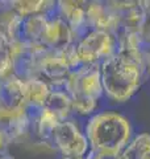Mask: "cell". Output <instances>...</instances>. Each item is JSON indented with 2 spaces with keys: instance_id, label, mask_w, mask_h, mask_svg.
<instances>
[{
  "instance_id": "obj_1",
  "label": "cell",
  "mask_w": 150,
  "mask_h": 159,
  "mask_svg": "<svg viewBox=\"0 0 150 159\" xmlns=\"http://www.w3.org/2000/svg\"><path fill=\"white\" fill-rule=\"evenodd\" d=\"M84 134L90 151L120 155L133 138L131 121L115 110L98 111L88 118Z\"/></svg>"
},
{
  "instance_id": "obj_2",
  "label": "cell",
  "mask_w": 150,
  "mask_h": 159,
  "mask_svg": "<svg viewBox=\"0 0 150 159\" xmlns=\"http://www.w3.org/2000/svg\"><path fill=\"white\" fill-rule=\"evenodd\" d=\"M100 76L104 97L116 103L128 102L146 80L136 60L120 52L100 64Z\"/></svg>"
},
{
  "instance_id": "obj_3",
  "label": "cell",
  "mask_w": 150,
  "mask_h": 159,
  "mask_svg": "<svg viewBox=\"0 0 150 159\" xmlns=\"http://www.w3.org/2000/svg\"><path fill=\"white\" fill-rule=\"evenodd\" d=\"M65 90L71 97L73 113L91 117L98 110L99 101L104 97L100 65H81L70 73Z\"/></svg>"
},
{
  "instance_id": "obj_4",
  "label": "cell",
  "mask_w": 150,
  "mask_h": 159,
  "mask_svg": "<svg viewBox=\"0 0 150 159\" xmlns=\"http://www.w3.org/2000/svg\"><path fill=\"white\" fill-rule=\"evenodd\" d=\"M81 65L75 43L58 51L48 49L40 61L38 77L49 84L52 89H63L70 73Z\"/></svg>"
},
{
  "instance_id": "obj_5",
  "label": "cell",
  "mask_w": 150,
  "mask_h": 159,
  "mask_svg": "<svg viewBox=\"0 0 150 159\" xmlns=\"http://www.w3.org/2000/svg\"><path fill=\"white\" fill-rule=\"evenodd\" d=\"M82 65H100L117 53L116 34L103 31H88L75 43Z\"/></svg>"
},
{
  "instance_id": "obj_6",
  "label": "cell",
  "mask_w": 150,
  "mask_h": 159,
  "mask_svg": "<svg viewBox=\"0 0 150 159\" xmlns=\"http://www.w3.org/2000/svg\"><path fill=\"white\" fill-rule=\"evenodd\" d=\"M50 145L62 157H86L90 152L86 134L71 118L58 123L50 138Z\"/></svg>"
},
{
  "instance_id": "obj_7",
  "label": "cell",
  "mask_w": 150,
  "mask_h": 159,
  "mask_svg": "<svg viewBox=\"0 0 150 159\" xmlns=\"http://www.w3.org/2000/svg\"><path fill=\"white\" fill-rule=\"evenodd\" d=\"M48 49L42 45H36L23 40L12 43V74L23 81L38 77V66L44 53Z\"/></svg>"
},
{
  "instance_id": "obj_8",
  "label": "cell",
  "mask_w": 150,
  "mask_h": 159,
  "mask_svg": "<svg viewBox=\"0 0 150 159\" xmlns=\"http://www.w3.org/2000/svg\"><path fill=\"white\" fill-rule=\"evenodd\" d=\"M0 130L11 139L12 143L25 138L29 133H32V113L27 107H0Z\"/></svg>"
},
{
  "instance_id": "obj_9",
  "label": "cell",
  "mask_w": 150,
  "mask_h": 159,
  "mask_svg": "<svg viewBox=\"0 0 150 159\" xmlns=\"http://www.w3.org/2000/svg\"><path fill=\"white\" fill-rule=\"evenodd\" d=\"M86 24L88 31H103L116 34L119 32V17L108 2H87Z\"/></svg>"
},
{
  "instance_id": "obj_10",
  "label": "cell",
  "mask_w": 150,
  "mask_h": 159,
  "mask_svg": "<svg viewBox=\"0 0 150 159\" xmlns=\"http://www.w3.org/2000/svg\"><path fill=\"white\" fill-rule=\"evenodd\" d=\"M86 6L87 2H74V0L57 2V15L71 28L77 41L84 33L88 32L86 24Z\"/></svg>"
},
{
  "instance_id": "obj_11",
  "label": "cell",
  "mask_w": 150,
  "mask_h": 159,
  "mask_svg": "<svg viewBox=\"0 0 150 159\" xmlns=\"http://www.w3.org/2000/svg\"><path fill=\"white\" fill-rule=\"evenodd\" d=\"M73 43H77V39L71 28L65 23V20L57 13L50 16L44 39V47L49 51H58Z\"/></svg>"
},
{
  "instance_id": "obj_12",
  "label": "cell",
  "mask_w": 150,
  "mask_h": 159,
  "mask_svg": "<svg viewBox=\"0 0 150 159\" xmlns=\"http://www.w3.org/2000/svg\"><path fill=\"white\" fill-rule=\"evenodd\" d=\"M0 107L2 109H23L27 107L25 101V81L9 74L2 78L0 84Z\"/></svg>"
},
{
  "instance_id": "obj_13",
  "label": "cell",
  "mask_w": 150,
  "mask_h": 159,
  "mask_svg": "<svg viewBox=\"0 0 150 159\" xmlns=\"http://www.w3.org/2000/svg\"><path fill=\"white\" fill-rule=\"evenodd\" d=\"M31 113H32V134H34V137L38 139V143H44V145L49 146L50 148H53L52 145H50V138H52L54 129L62 121L53 111L48 110L46 107H42L40 110Z\"/></svg>"
},
{
  "instance_id": "obj_14",
  "label": "cell",
  "mask_w": 150,
  "mask_h": 159,
  "mask_svg": "<svg viewBox=\"0 0 150 159\" xmlns=\"http://www.w3.org/2000/svg\"><path fill=\"white\" fill-rule=\"evenodd\" d=\"M9 6L21 19L37 15L53 16L57 13V2L53 0H12Z\"/></svg>"
},
{
  "instance_id": "obj_15",
  "label": "cell",
  "mask_w": 150,
  "mask_h": 159,
  "mask_svg": "<svg viewBox=\"0 0 150 159\" xmlns=\"http://www.w3.org/2000/svg\"><path fill=\"white\" fill-rule=\"evenodd\" d=\"M52 92L49 84H46L42 78L33 77L25 81V101L27 109L31 111L40 110L45 106L49 93Z\"/></svg>"
},
{
  "instance_id": "obj_16",
  "label": "cell",
  "mask_w": 150,
  "mask_h": 159,
  "mask_svg": "<svg viewBox=\"0 0 150 159\" xmlns=\"http://www.w3.org/2000/svg\"><path fill=\"white\" fill-rule=\"evenodd\" d=\"M49 17L50 16H45V15H37V16L24 19L20 40L44 47V39L46 33Z\"/></svg>"
},
{
  "instance_id": "obj_17",
  "label": "cell",
  "mask_w": 150,
  "mask_h": 159,
  "mask_svg": "<svg viewBox=\"0 0 150 159\" xmlns=\"http://www.w3.org/2000/svg\"><path fill=\"white\" fill-rule=\"evenodd\" d=\"M44 107L53 111L61 121L70 119L73 114L71 97L69 96V93L65 89H52Z\"/></svg>"
},
{
  "instance_id": "obj_18",
  "label": "cell",
  "mask_w": 150,
  "mask_h": 159,
  "mask_svg": "<svg viewBox=\"0 0 150 159\" xmlns=\"http://www.w3.org/2000/svg\"><path fill=\"white\" fill-rule=\"evenodd\" d=\"M150 150V134L142 133L133 135L132 141L128 143L120 154L121 159H144L146 152Z\"/></svg>"
},
{
  "instance_id": "obj_19",
  "label": "cell",
  "mask_w": 150,
  "mask_h": 159,
  "mask_svg": "<svg viewBox=\"0 0 150 159\" xmlns=\"http://www.w3.org/2000/svg\"><path fill=\"white\" fill-rule=\"evenodd\" d=\"M12 43L7 34L0 29V78L8 77L12 74Z\"/></svg>"
},
{
  "instance_id": "obj_20",
  "label": "cell",
  "mask_w": 150,
  "mask_h": 159,
  "mask_svg": "<svg viewBox=\"0 0 150 159\" xmlns=\"http://www.w3.org/2000/svg\"><path fill=\"white\" fill-rule=\"evenodd\" d=\"M141 6L145 11V21L138 32L141 41L148 49H150V2H141Z\"/></svg>"
},
{
  "instance_id": "obj_21",
  "label": "cell",
  "mask_w": 150,
  "mask_h": 159,
  "mask_svg": "<svg viewBox=\"0 0 150 159\" xmlns=\"http://www.w3.org/2000/svg\"><path fill=\"white\" fill-rule=\"evenodd\" d=\"M11 145H12V141L2 130H0V155L8 154V148Z\"/></svg>"
},
{
  "instance_id": "obj_22",
  "label": "cell",
  "mask_w": 150,
  "mask_h": 159,
  "mask_svg": "<svg viewBox=\"0 0 150 159\" xmlns=\"http://www.w3.org/2000/svg\"><path fill=\"white\" fill-rule=\"evenodd\" d=\"M86 159H121L120 155H111V154H100V152H95V151H90Z\"/></svg>"
},
{
  "instance_id": "obj_23",
  "label": "cell",
  "mask_w": 150,
  "mask_h": 159,
  "mask_svg": "<svg viewBox=\"0 0 150 159\" xmlns=\"http://www.w3.org/2000/svg\"><path fill=\"white\" fill-rule=\"evenodd\" d=\"M61 159H86V157H77V155H70V157H62Z\"/></svg>"
},
{
  "instance_id": "obj_24",
  "label": "cell",
  "mask_w": 150,
  "mask_h": 159,
  "mask_svg": "<svg viewBox=\"0 0 150 159\" xmlns=\"http://www.w3.org/2000/svg\"><path fill=\"white\" fill-rule=\"evenodd\" d=\"M144 159H150V150H149V151L146 152V155L144 157Z\"/></svg>"
},
{
  "instance_id": "obj_25",
  "label": "cell",
  "mask_w": 150,
  "mask_h": 159,
  "mask_svg": "<svg viewBox=\"0 0 150 159\" xmlns=\"http://www.w3.org/2000/svg\"><path fill=\"white\" fill-rule=\"evenodd\" d=\"M0 84H2V78H0Z\"/></svg>"
}]
</instances>
